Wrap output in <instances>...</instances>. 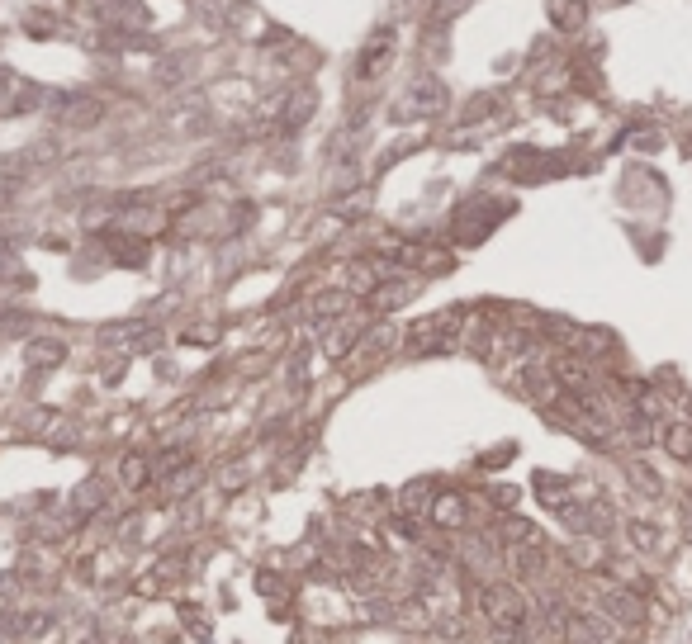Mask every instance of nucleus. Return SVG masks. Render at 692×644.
Returning a JSON list of instances; mask_svg holds the SVG:
<instances>
[{"mask_svg": "<svg viewBox=\"0 0 692 644\" xmlns=\"http://www.w3.org/2000/svg\"><path fill=\"white\" fill-rule=\"evenodd\" d=\"M626 474L636 479L640 493H650V498H659V493H664V479H659V474L645 465V460H631V465H626Z\"/></svg>", "mask_w": 692, "mask_h": 644, "instance_id": "412c9836", "label": "nucleus"}, {"mask_svg": "<svg viewBox=\"0 0 692 644\" xmlns=\"http://www.w3.org/2000/svg\"><path fill=\"white\" fill-rule=\"evenodd\" d=\"M498 536H503V559H508V573H512L517 588L546 578L550 550H546L541 526H531V521H522V517H503L498 521Z\"/></svg>", "mask_w": 692, "mask_h": 644, "instance_id": "f257e3e1", "label": "nucleus"}, {"mask_svg": "<svg viewBox=\"0 0 692 644\" xmlns=\"http://www.w3.org/2000/svg\"><path fill=\"white\" fill-rule=\"evenodd\" d=\"M536 498L546 507H555V512H565L569 498H574V483L560 479V474H536Z\"/></svg>", "mask_w": 692, "mask_h": 644, "instance_id": "ddd939ff", "label": "nucleus"}, {"mask_svg": "<svg viewBox=\"0 0 692 644\" xmlns=\"http://www.w3.org/2000/svg\"><path fill=\"white\" fill-rule=\"evenodd\" d=\"M441 105H446V86H441L437 76H422V81H413V86H408V95L399 100V114H408V109L441 114Z\"/></svg>", "mask_w": 692, "mask_h": 644, "instance_id": "1a4fd4ad", "label": "nucleus"}, {"mask_svg": "<svg viewBox=\"0 0 692 644\" xmlns=\"http://www.w3.org/2000/svg\"><path fill=\"white\" fill-rule=\"evenodd\" d=\"M617 5H626V0H617Z\"/></svg>", "mask_w": 692, "mask_h": 644, "instance_id": "bb28decb", "label": "nucleus"}, {"mask_svg": "<svg viewBox=\"0 0 692 644\" xmlns=\"http://www.w3.org/2000/svg\"><path fill=\"white\" fill-rule=\"evenodd\" d=\"M119 483H124L128 493H143L147 483H152V460H147V455H138V450H133V455H124V460H119Z\"/></svg>", "mask_w": 692, "mask_h": 644, "instance_id": "4468645a", "label": "nucleus"}, {"mask_svg": "<svg viewBox=\"0 0 692 644\" xmlns=\"http://www.w3.org/2000/svg\"><path fill=\"white\" fill-rule=\"evenodd\" d=\"M389 57H394V34H375L365 43L361 62H356V81H375V76L389 67Z\"/></svg>", "mask_w": 692, "mask_h": 644, "instance_id": "9d476101", "label": "nucleus"}, {"mask_svg": "<svg viewBox=\"0 0 692 644\" xmlns=\"http://www.w3.org/2000/svg\"><path fill=\"white\" fill-rule=\"evenodd\" d=\"M659 446L669 450L674 460L688 465L692 460V422L688 417H669V422H659Z\"/></svg>", "mask_w": 692, "mask_h": 644, "instance_id": "9b49d317", "label": "nucleus"}, {"mask_svg": "<svg viewBox=\"0 0 692 644\" xmlns=\"http://www.w3.org/2000/svg\"><path fill=\"white\" fill-rule=\"evenodd\" d=\"M479 611H484L489 630L503 644H517L531 626V607L512 578H503V583H498V578H484V583H479Z\"/></svg>", "mask_w": 692, "mask_h": 644, "instance_id": "f03ea898", "label": "nucleus"}, {"mask_svg": "<svg viewBox=\"0 0 692 644\" xmlns=\"http://www.w3.org/2000/svg\"><path fill=\"white\" fill-rule=\"evenodd\" d=\"M24 360H29V370H53V365H62L67 360V346L57 337H38L24 346Z\"/></svg>", "mask_w": 692, "mask_h": 644, "instance_id": "f8f14e48", "label": "nucleus"}, {"mask_svg": "<svg viewBox=\"0 0 692 644\" xmlns=\"http://www.w3.org/2000/svg\"><path fill=\"white\" fill-rule=\"evenodd\" d=\"M688 152H692V143H688Z\"/></svg>", "mask_w": 692, "mask_h": 644, "instance_id": "cd10ccee", "label": "nucleus"}, {"mask_svg": "<svg viewBox=\"0 0 692 644\" xmlns=\"http://www.w3.org/2000/svg\"><path fill=\"white\" fill-rule=\"evenodd\" d=\"M683 531H688V540H692V493L683 498Z\"/></svg>", "mask_w": 692, "mask_h": 644, "instance_id": "a878e982", "label": "nucleus"}, {"mask_svg": "<svg viewBox=\"0 0 692 644\" xmlns=\"http://www.w3.org/2000/svg\"><path fill=\"white\" fill-rule=\"evenodd\" d=\"M598 616L621 621V626H640L645 621V597L636 588H621V583H598Z\"/></svg>", "mask_w": 692, "mask_h": 644, "instance_id": "20e7f679", "label": "nucleus"}, {"mask_svg": "<svg viewBox=\"0 0 692 644\" xmlns=\"http://www.w3.org/2000/svg\"><path fill=\"white\" fill-rule=\"evenodd\" d=\"M408 299H413V280H403V275L384 280V285L370 294V304L384 308V313H389V308H399V304H408Z\"/></svg>", "mask_w": 692, "mask_h": 644, "instance_id": "f3484780", "label": "nucleus"}, {"mask_svg": "<svg viewBox=\"0 0 692 644\" xmlns=\"http://www.w3.org/2000/svg\"><path fill=\"white\" fill-rule=\"evenodd\" d=\"M427 517L437 521L441 531H460V526L470 521V502H465V493H456V488H446V493H437V498H432V507H427Z\"/></svg>", "mask_w": 692, "mask_h": 644, "instance_id": "6e6552de", "label": "nucleus"}, {"mask_svg": "<svg viewBox=\"0 0 692 644\" xmlns=\"http://www.w3.org/2000/svg\"><path fill=\"white\" fill-rule=\"evenodd\" d=\"M110 251H114V261H124V266H143V256H147L143 242H128V237H110Z\"/></svg>", "mask_w": 692, "mask_h": 644, "instance_id": "4be33fe9", "label": "nucleus"}, {"mask_svg": "<svg viewBox=\"0 0 692 644\" xmlns=\"http://www.w3.org/2000/svg\"><path fill=\"white\" fill-rule=\"evenodd\" d=\"M190 465V450L185 446H171V450H162L157 460H152V483H162V479H171L176 469H185Z\"/></svg>", "mask_w": 692, "mask_h": 644, "instance_id": "6ab92c4d", "label": "nucleus"}, {"mask_svg": "<svg viewBox=\"0 0 692 644\" xmlns=\"http://www.w3.org/2000/svg\"><path fill=\"white\" fill-rule=\"evenodd\" d=\"M361 337H365L361 327H346V322H342V327H332V337H328V356H332V360H342L346 351H356V346H361Z\"/></svg>", "mask_w": 692, "mask_h": 644, "instance_id": "aec40b11", "label": "nucleus"}, {"mask_svg": "<svg viewBox=\"0 0 692 644\" xmlns=\"http://www.w3.org/2000/svg\"><path fill=\"white\" fill-rule=\"evenodd\" d=\"M626 536H631V545H636L640 555H655L659 545H664V531L659 526H650V521H626Z\"/></svg>", "mask_w": 692, "mask_h": 644, "instance_id": "a211bd4d", "label": "nucleus"}, {"mask_svg": "<svg viewBox=\"0 0 692 644\" xmlns=\"http://www.w3.org/2000/svg\"><path fill=\"white\" fill-rule=\"evenodd\" d=\"M460 327H465V308H441L408 327V351H451L460 341Z\"/></svg>", "mask_w": 692, "mask_h": 644, "instance_id": "7ed1b4c3", "label": "nucleus"}, {"mask_svg": "<svg viewBox=\"0 0 692 644\" xmlns=\"http://www.w3.org/2000/svg\"><path fill=\"white\" fill-rule=\"evenodd\" d=\"M67 119H72V124H95V119H100V105H95V100H76V105L67 109Z\"/></svg>", "mask_w": 692, "mask_h": 644, "instance_id": "b1692460", "label": "nucleus"}, {"mask_svg": "<svg viewBox=\"0 0 692 644\" xmlns=\"http://www.w3.org/2000/svg\"><path fill=\"white\" fill-rule=\"evenodd\" d=\"M351 304H356V299H351L346 289H323V294L309 304V313H313V322H332V318H342Z\"/></svg>", "mask_w": 692, "mask_h": 644, "instance_id": "2eb2a0df", "label": "nucleus"}, {"mask_svg": "<svg viewBox=\"0 0 692 644\" xmlns=\"http://www.w3.org/2000/svg\"><path fill=\"white\" fill-rule=\"evenodd\" d=\"M517 384H522V394L536 398L541 408H555L560 403V379H555V370H550V360H522V370H517Z\"/></svg>", "mask_w": 692, "mask_h": 644, "instance_id": "423d86ee", "label": "nucleus"}, {"mask_svg": "<svg viewBox=\"0 0 692 644\" xmlns=\"http://www.w3.org/2000/svg\"><path fill=\"white\" fill-rule=\"evenodd\" d=\"M560 635H565V644H607L612 626H607V616H598V611L565 607V616H560Z\"/></svg>", "mask_w": 692, "mask_h": 644, "instance_id": "39448f33", "label": "nucleus"}, {"mask_svg": "<svg viewBox=\"0 0 692 644\" xmlns=\"http://www.w3.org/2000/svg\"><path fill=\"white\" fill-rule=\"evenodd\" d=\"M550 370H555V379H560L565 394H598V375H593V365H588L583 356H574V351H560V356L550 360Z\"/></svg>", "mask_w": 692, "mask_h": 644, "instance_id": "0eeeda50", "label": "nucleus"}, {"mask_svg": "<svg viewBox=\"0 0 692 644\" xmlns=\"http://www.w3.org/2000/svg\"><path fill=\"white\" fill-rule=\"evenodd\" d=\"M583 19H588V0H550V24H555V29L574 34Z\"/></svg>", "mask_w": 692, "mask_h": 644, "instance_id": "dca6fc26", "label": "nucleus"}, {"mask_svg": "<svg viewBox=\"0 0 692 644\" xmlns=\"http://www.w3.org/2000/svg\"><path fill=\"white\" fill-rule=\"evenodd\" d=\"M432 498H437V493H432L427 483H413V488L403 493V512H408V517H418V512H427V507H432Z\"/></svg>", "mask_w": 692, "mask_h": 644, "instance_id": "5701e85b", "label": "nucleus"}, {"mask_svg": "<svg viewBox=\"0 0 692 644\" xmlns=\"http://www.w3.org/2000/svg\"><path fill=\"white\" fill-rule=\"evenodd\" d=\"M493 502H503V507H512V502H517V488H498V493H493Z\"/></svg>", "mask_w": 692, "mask_h": 644, "instance_id": "393cba45", "label": "nucleus"}]
</instances>
